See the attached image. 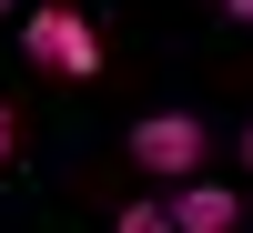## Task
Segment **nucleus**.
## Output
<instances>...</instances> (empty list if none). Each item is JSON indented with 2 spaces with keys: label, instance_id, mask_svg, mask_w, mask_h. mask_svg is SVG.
<instances>
[{
  "label": "nucleus",
  "instance_id": "obj_1",
  "mask_svg": "<svg viewBox=\"0 0 253 233\" xmlns=\"http://www.w3.org/2000/svg\"><path fill=\"white\" fill-rule=\"evenodd\" d=\"M20 51H31L41 71H61V81H91L101 71V41H91V20H81L71 0H41V10L20 20Z\"/></svg>",
  "mask_w": 253,
  "mask_h": 233
},
{
  "label": "nucleus",
  "instance_id": "obj_2",
  "mask_svg": "<svg viewBox=\"0 0 253 233\" xmlns=\"http://www.w3.org/2000/svg\"><path fill=\"white\" fill-rule=\"evenodd\" d=\"M203 152H213V122H203V112H152V122H132V162L162 173V183H193Z\"/></svg>",
  "mask_w": 253,
  "mask_h": 233
},
{
  "label": "nucleus",
  "instance_id": "obj_3",
  "mask_svg": "<svg viewBox=\"0 0 253 233\" xmlns=\"http://www.w3.org/2000/svg\"><path fill=\"white\" fill-rule=\"evenodd\" d=\"M162 213H172V233H233V193L223 183H182Z\"/></svg>",
  "mask_w": 253,
  "mask_h": 233
},
{
  "label": "nucleus",
  "instance_id": "obj_4",
  "mask_svg": "<svg viewBox=\"0 0 253 233\" xmlns=\"http://www.w3.org/2000/svg\"><path fill=\"white\" fill-rule=\"evenodd\" d=\"M112 233H172V213H162V203H132V213H122Z\"/></svg>",
  "mask_w": 253,
  "mask_h": 233
},
{
  "label": "nucleus",
  "instance_id": "obj_5",
  "mask_svg": "<svg viewBox=\"0 0 253 233\" xmlns=\"http://www.w3.org/2000/svg\"><path fill=\"white\" fill-rule=\"evenodd\" d=\"M10 142H20V112L0 101V173H10Z\"/></svg>",
  "mask_w": 253,
  "mask_h": 233
},
{
  "label": "nucleus",
  "instance_id": "obj_6",
  "mask_svg": "<svg viewBox=\"0 0 253 233\" xmlns=\"http://www.w3.org/2000/svg\"><path fill=\"white\" fill-rule=\"evenodd\" d=\"M233 152H243V173H253V122H243V142H233Z\"/></svg>",
  "mask_w": 253,
  "mask_h": 233
},
{
  "label": "nucleus",
  "instance_id": "obj_7",
  "mask_svg": "<svg viewBox=\"0 0 253 233\" xmlns=\"http://www.w3.org/2000/svg\"><path fill=\"white\" fill-rule=\"evenodd\" d=\"M223 10H233V20H253V0H223Z\"/></svg>",
  "mask_w": 253,
  "mask_h": 233
},
{
  "label": "nucleus",
  "instance_id": "obj_8",
  "mask_svg": "<svg viewBox=\"0 0 253 233\" xmlns=\"http://www.w3.org/2000/svg\"><path fill=\"white\" fill-rule=\"evenodd\" d=\"M0 10H10V0H0Z\"/></svg>",
  "mask_w": 253,
  "mask_h": 233
}]
</instances>
